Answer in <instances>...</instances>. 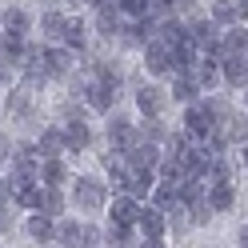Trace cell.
<instances>
[{"instance_id": "d590c367", "label": "cell", "mask_w": 248, "mask_h": 248, "mask_svg": "<svg viewBox=\"0 0 248 248\" xmlns=\"http://www.w3.org/2000/svg\"><path fill=\"white\" fill-rule=\"evenodd\" d=\"M152 4H160V8H176V0H152Z\"/></svg>"}, {"instance_id": "836d02e7", "label": "cell", "mask_w": 248, "mask_h": 248, "mask_svg": "<svg viewBox=\"0 0 248 248\" xmlns=\"http://www.w3.org/2000/svg\"><path fill=\"white\" fill-rule=\"evenodd\" d=\"M0 200H12V188H8V180L0 176Z\"/></svg>"}, {"instance_id": "f546056e", "label": "cell", "mask_w": 248, "mask_h": 248, "mask_svg": "<svg viewBox=\"0 0 248 248\" xmlns=\"http://www.w3.org/2000/svg\"><path fill=\"white\" fill-rule=\"evenodd\" d=\"M12 200H16L20 208H28V212H40V184H28V188L12 192Z\"/></svg>"}, {"instance_id": "52a82bcc", "label": "cell", "mask_w": 248, "mask_h": 248, "mask_svg": "<svg viewBox=\"0 0 248 248\" xmlns=\"http://www.w3.org/2000/svg\"><path fill=\"white\" fill-rule=\"evenodd\" d=\"M84 100H88L92 112H112L116 100H120V88H116V84H104V80H92V84L84 88Z\"/></svg>"}, {"instance_id": "8992f818", "label": "cell", "mask_w": 248, "mask_h": 248, "mask_svg": "<svg viewBox=\"0 0 248 248\" xmlns=\"http://www.w3.org/2000/svg\"><path fill=\"white\" fill-rule=\"evenodd\" d=\"M16 68H20V76H24L32 88H36V84H48V76H44V48H40V44H24Z\"/></svg>"}, {"instance_id": "7a4b0ae2", "label": "cell", "mask_w": 248, "mask_h": 248, "mask_svg": "<svg viewBox=\"0 0 248 248\" xmlns=\"http://www.w3.org/2000/svg\"><path fill=\"white\" fill-rule=\"evenodd\" d=\"M76 68V52L64 48V44H44V76L48 80H64V76H72Z\"/></svg>"}, {"instance_id": "4fadbf2b", "label": "cell", "mask_w": 248, "mask_h": 248, "mask_svg": "<svg viewBox=\"0 0 248 248\" xmlns=\"http://www.w3.org/2000/svg\"><path fill=\"white\" fill-rule=\"evenodd\" d=\"M120 24H124V16H120L116 0H100V4H96V32H100L104 40H112V36L120 32Z\"/></svg>"}, {"instance_id": "277c9868", "label": "cell", "mask_w": 248, "mask_h": 248, "mask_svg": "<svg viewBox=\"0 0 248 248\" xmlns=\"http://www.w3.org/2000/svg\"><path fill=\"white\" fill-rule=\"evenodd\" d=\"M144 48V68L152 76H172V44H164L160 36H152L148 44H140Z\"/></svg>"}, {"instance_id": "cb8c5ba5", "label": "cell", "mask_w": 248, "mask_h": 248, "mask_svg": "<svg viewBox=\"0 0 248 248\" xmlns=\"http://www.w3.org/2000/svg\"><path fill=\"white\" fill-rule=\"evenodd\" d=\"M64 204H68V200H64L60 188H44V184H40V212H44V216L60 220V216H64Z\"/></svg>"}, {"instance_id": "74e56055", "label": "cell", "mask_w": 248, "mask_h": 248, "mask_svg": "<svg viewBox=\"0 0 248 248\" xmlns=\"http://www.w3.org/2000/svg\"><path fill=\"white\" fill-rule=\"evenodd\" d=\"M40 248H60V244H40Z\"/></svg>"}, {"instance_id": "603a6c76", "label": "cell", "mask_w": 248, "mask_h": 248, "mask_svg": "<svg viewBox=\"0 0 248 248\" xmlns=\"http://www.w3.org/2000/svg\"><path fill=\"white\" fill-rule=\"evenodd\" d=\"M64 12H56V8H48L40 16V32H44V44H60V32H64Z\"/></svg>"}, {"instance_id": "ab89813d", "label": "cell", "mask_w": 248, "mask_h": 248, "mask_svg": "<svg viewBox=\"0 0 248 248\" xmlns=\"http://www.w3.org/2000/svg\"><path fill=\"white\" fill-rule=\"evenodd\" d=\"M0 12H4V8H0Z\"/></svg>"}, {"instance_id": "9a60e30c", "label": "cell", "mask_w": 248, "mask_h": 248, "mask_svg": "<svg viewBox=\"0 0 248 248\" xmlns=\"http://www.w3.org/2000/svg\"><path fill=\"white\" fill-rule=\"evenodd\" d=\"M164 104H168V96L156 84H140L136 88V108H140V116H164Z\"/></svg>"}, {"instance_id": "ffe728a7", "label": "cell", "mask_w": 248, "mask_h": 248, "mask_svg": "<svg viewBox=\"0 0 248 248\" xmlns=\"http://www.w3.org/2000/svg\"><path fill=\"white\" fill-rule=\"evenodd\" d=\"M60 44L72 48V52H84V44H88V24L76 20V16H68V20H64V32H60Z\"/></svg>"}, {"instance_id": "60d3db41", "label": "cell", "mask_w": 248, "mask_h": 248, "mask_svg": "<svg viewBox=\"0 0 248 248\" xmlns=\"http://www.w3.org/2000/svg\"><path fill=\"white\" fill-rule=\"evenodd\" d=\"M240 248H244V244H240Z\"/></svg>"}, {"instance_id": "4dcf8cb0", "label": "cell", "mask_w": 248, "mask_h": 248, "mask_svg": "<svg viewBox=\"0 0 248 248\" xmlns=\"http://www.w3.org/2000/svg\"><path fill=\"white\" fill-rule=\"evenodd\" d=\"M184 208H188V224H192V228H200V224H208V220H212V208H208V200H204V196L192 200V204H184Z\"/></svg>"}, {"instance_id": "2e32d148", "label": "cell", "mask_w": 248, "mask_h": 248, "mask_svg": "<svg viewBox=\"0 0 248 248\" xmlns=\"http://www.w3.org/2000/svg\"><path fill=\"white\" fill-rule=\"evenodd\" d=\"M36 180L44 184V188H60V184L68 180L64 160H60V156H40V164H36Z\"/></svg>"}, {"instance_id": "d6a6232c", "label": "cell", "mask_w": 248, "mask_h": 248, "mask_svg": "<svg viewBox=\"0 0 248 248\" xmlns=\"http://www.w3.org/2000/svg\"><path fill=\"white\" fill-rule=\"evenodd\" d=\"M12 228V208H8V200H0V232H8Z\"/></svg>"}, {"instance_id": "5b68a950", "label": "cell", "mask_w": 248, "mask_h": 248, "mask_svg": "<svg viewBox=\"0 0 248 248\" xmlns=\"http://www.w3.org/2000/svg\"><path fill=\"white\" fill-rule=\"evenodd\" d=\"M244 16H248V0H212V8H208V20L216 28L244 24Z\"/></svg>"}, {"instance_id": "ba28073f", "label": "cell", "mask_w": 248, "mask_h": 248, "mask_svg": "<svg viewBox=\"0 0 248 248\" xmlns=\"http://www.w3.org/2000/svg\"><path fill=\"white\" fill-rule=\"evenodd\" d=\"M132 228L140 232L144 240H160L164 232H168L164 212H160V208H152V204H140V212H136V224H132Z\"/></svg>"}, {"instance_id": "6da1fadb", "label": "cell", "mask_w": 248, "mask_h": 248, "mask_svg": "<svg viewBox=\"0 0 248 248\" xmlns=\"http://www.w3.org/2000/svg\"><path fill=\"white\" fill-rule=\"evenodd\" d=\"M72 200L80 212H100L108 204V188L96 180V176H76L72 180Z\"/></svg>"}, {"instance_id": "8d00e7d4", "label": "cell", "mask_w": 248, "mask_h": 248, "mask_svg": "<svg viewBox=\"0 0 248 248\" xmlns=\"http://www.w3.org/2000/svg\"><path fill=\"white\" fill-rule=\"evenodd\" d=\"M76 4H88V8H96V4H100V0H76Z\"/></svg>"}, {"instance_id": "f35d334b", "label": "cell", "mask_w": 248, "mask_h": 248, "mask_svg": "<svg viewBox=\"0 0 248 248\" xmlns=\"http://www.w3.org/2000/svg\"><path fill=\"white\" fill-rule=\"evenodd\" d=\"M0 152H4V140H0Z\"/></svg>"}, {"instance_id": "30bf717a", "label": "cell", "mask_w": 248, "mask_h": 248, "mask_svg": "<svg viewBox=\"0 0 248 248\" xmlns=\"http://www.w3.org/2000/svg\"><path fill=\"white\" fill-rule=\"evenodd\" d=\"M104 132H108V148H116V152L136 144V124L124 120V116H108V128Z\"/></svg>"}, {"instance_id": "83f0119b", "label": "cell", "mask_w": 248, "mask_h": 248, "mask_svg": "<svg viewBox=\"0 0 248 248\" xmlns=\"http://www.w3.org/2000/svg\"><path fill=\"white\" fill-rule=\"evenodd\" d=\"M172 204H176V184L172 180H156V184H152V208L168 212Z\"/></svg>"}, {"instance_id": "484cf974", "label": "cell", "mask_w": 248, "mask_h": 248, "mask_svg": "<svg viewBox=\"0 0 248 248\" xmlns=\"http://www.w3.org/2000/svg\"><path fill=\"white\" fill-rule=\"evenodd\" d=\"M32 148L40 152V156H60V152H64V136H60V128H44Z\"/></svg>"}, {"instance_id": "ac0fdd59", "label": "cell", "mask_w": 248, "mask_h": 248, "mask_svg": "<svg viewBox=\"0 0 248 248\" xmlns=\"http://www.w3.org/2000/svg\"><path fill=\"white\" fill-rule=\"evenodd\" d=\"M104 172L112 180V188L124 192V184H128V160H124V152H116V148L104 152Z\"/></svg>"}, {"instance_id": "e575fe53", "label": "cell", "mask_w": 248, "mask_h": 248, "mask_svg": "<svg viewBox=\"0 0 248 248\" xmlns=\"http://www.w3.org/2000/svg\"><path fill=\"white\" fill-rule=\"evenodd\" d=\"M132 248H164L160 240H140V244H132Z\"/></svg>"}, {"instance_id": "4316f807", "label": "cell", "mask_w": 248, "mask_h": 248, "mask_svg": "<svg viewBox=\"0 0 248 248\" xmlns=\"http://www.w3.org/2000/svg\"><path fill=\"white\" fill-rule=\"evenodd\" d=\"M52 236L60 240V248H80V220H64V216H60Z\"/></svg>"}, {"instance_id": "7402d4cb", "label": "cell", "mask_w": 248, "mask_h": 248, "mask_svg": "<svg viewBox=\"0 0 248 248\" xmlns=\"http://www.w3.org/2000/svg\"><path fill=\"white\" fill-rule=\"evenodd\" d=\"M200 96V88L192 80V72H172V100L176 104H192Z\"/></svg>"}, {"instance_id": "44dd1931", "label": "cell", "mask_w": 248, "mask_h": 248, "mask_svg": "<svg viewBox=\"0 0 248 248\" xmlns=\"http://www.w3.org/2000/svg\"><path fill=\"white\" fill-rule=\"evenodd\" d=\"M100 240H104L108 248H132V244H136V228H128V224H108V228H100Z\"/></svg>"}, {"instance_id": "9c48e42d", "label": "cell", "mask_w": 248, "mask_h": 248, "mask_svg": "<svg viewBox=\"0 0 248 248\" xmlns=\"http://www.w3.org/2000/svg\"><path fill=\"white\" fill-rule=\"evenodd\" d=\"M60 136H64V152H84V148L92 144V128H88V120H84V116L64 120Z\"/></svg>"}, {"instance_id": "3957f363", "label": "cell", "mask_w": 248, "mask_h": 248, "mask_svg": "<svg viewBox=\"0 0 248 248\" xmlns=\"http://www.w3.org/2000/svg\"><path fill=\"white\" fill-rule=\"evenodd\" d=\"M180 132L188 136L192 144H200L204 136L212 132V116L204 112V104H200V96L192 100V104H184V124H180Z\"/></svg>"}, {"instance_id": "d6986e66", "label": "cell", "mask_w": 248, "mask_h": 248, "mask_svg": "<svg viewBox=\"0 0 248 248\" xmlns=\"http://www.w3.org/2000/svg\"><path fill=\"white\" fill-rule=\"evenodd\" d=\"M52 228H56V220H52V216H44V212H28V220H24V232L36 244H52Z\"/></svg>"}, {"instance_id": "5bb4252c", "label": "cell", "mask_w": 248, "mask_h": 248, "mask_svg": "<svg viewBox=\"0 0 248 248\" xmlns=\"http://www.w3.org/2000/svg\"><path fill=\"white\" fill-rule=\"evenodd\" d=\"M136 212H140V200L116 192L112 204H108V224H128V228H132V224H136Z\"/></svg>"}, {"instance_id": "8fae6325", "label": "cell", "mask_w": 248, "mask_h": 248, "mask_svg": "<svg viewBox=\"0 0 248 248\" xmlns=\"http://www.w3.org/2000/svg\"><path fill=\"white\" fill-rule=\"evenodd\" d=\"M28 28H32V20H28V12H24V8H4V12H0V36H8V40H24V36H28Z\"/></svg>"}, {"instance_id": "f1b7e54d", "label": "cell", "mask_w": 248, "mask_h": 248, "mask_svg": "<svg viewBox=\"0 0 248 248\" xmlns=\"http://www.w3.org/2000/svg\"><path fill=\"white\" fill-rule=\"evenodd\" d=\"M8 112L20 116V120L32 116V96H28V88H20V92H12V96H8Z\"/></svg>"}, {"instance_id": "1f68e13d", "label": "cell", "mask_w": 248, "mask_h": 248, "mask_svg": "<svg viewBox=\"0 0 248 248\" xmlns=\"http://www.w3.org/2000/svg\"><path fill=\"white\" fill-rule=\"evenodd\" d=\"M100 244V228L96 224H80V248H96Z\"/></svg>"}, {"instance_id": "7c38bea8", "label": "cell", "mask_w": 248, "mask_h": 248, "mask_svg": "<svg viewBox=\"0 0 248 248\" xmlns=\"http://www.w3.org/2000/svg\"><path fill=\"white\" fill-rule=\"evenodd\" d=\"M204 200H208L212 212H232L236 208V188H232V180H216L204 188Z\"/></svg>"}, {"instance_id": "e0dca14e", "label": "cell", "mask_w": 248, "mask_h": 248, "mask_svg": "<svg viewBox=\"0 0 248 248\" xmlns=\"http://www.w3.org/2000/svg\"><path fill=\"white\" fill-rule=\"evenodd\" d=\"M216 72H220V80H224L228 88H244V84H248V60H244V56L220 60V64H216Z\"/></svg>"}, {"instance_id": "d4e9b609", "label": "cell", "mask_w": 248, "mask_h": 248, "mask_svg": "<svg viewBox=\"0 0 248 248\" xmlns=\"http://www.w3.org/2000/svg\"><path fill=\"white\" fill-rule=\"evenodd\" d=\"M164 136H168V128L160 116H144V124L136 128V140H144V144H164Z\"/></svg>"}]
</instances>
